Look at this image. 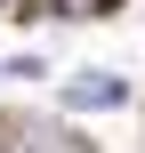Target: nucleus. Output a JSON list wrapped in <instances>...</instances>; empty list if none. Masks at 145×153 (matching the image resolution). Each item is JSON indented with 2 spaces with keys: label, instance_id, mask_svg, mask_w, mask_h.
<instances>
[{
  "label": "nucleus",
  "instance_id": "1",
  "mask_svg": "<svg viewBox=\"0 0 145 153\" xmlns=\"http://www.w3.org/2000/svg\"><path fill=\"white\" fill-rule=\"evenodd\" d=\"M129 89L113 81V73H81V81H65V113H97V105H121Z\"/></svg>",
  "mask_w": 145,
  "mask_h": 153
},
{
  "label": "nucleus",
  "instance_id": "2",
  "mask_svg": "<svg viewBox=\"0 0 145 153\" xmlns=\"http://www.w3.org/2000/svg\"><path fill=\"white\" fill-rule=\"evenodd\" d=\"M57 16H89V8H113V0H48Z\"/></svg>",
  "mask_w": 145,
  "mask_h": 153
}]
</instances>
